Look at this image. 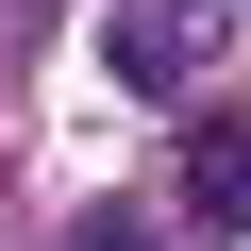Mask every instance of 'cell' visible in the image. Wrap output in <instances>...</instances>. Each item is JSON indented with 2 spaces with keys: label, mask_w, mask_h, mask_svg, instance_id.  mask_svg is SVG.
Listing matches in <instances>:
<instances>
[{
  "label": "cell",
  "mask_w": 251,
  "mask_h": 251,
  "mask_svg": "<svg viewBox=\"0 0 251 251\" xmlns=\"http://www.w3.org/2000/svg\"><path fill=\"white\" fill-rule=\"evenodd\" d=\"M218 17H234V0H151V17H117V67H134V84H184L218 50Z\"/></svg>",
  "instance_id": "1"
},
{
  "label": "cell",
  "mask_w": 251,
  "mask_h": 251,
  "mask_svg": "<svg viewBox=\"0 0 251 251\" xmlns=\"http://www.w3.org/2000/svg\"><path fill=\"white\" fill-rule=\"evenodd\" d=\"M184 201H201V218H218V234H234V218H251V151H234V134H218V117H201V134H184Z\"/></svg>",
  "instance_id": "2"
},
{
  "label": "cell",
  "mask_w": 251,
  "mask_h": 251,
  "mask_svg": "<svg viewBox=\"0 0 251 251\" xmlns=\"http://www.w3.org/2000/svg\"><path fill=\"white\" fill-rule=\"evenodd\" d=\"M84 251H151V234H134V218H84Z\"/></svg>",
  "instance_id": "3"
}]
</instances>
